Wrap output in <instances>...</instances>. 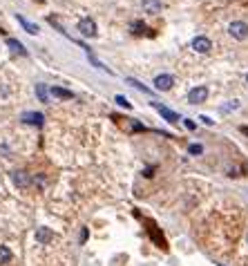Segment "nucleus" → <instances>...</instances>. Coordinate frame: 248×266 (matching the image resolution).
I'll return each instance as SVG.
<instances>
[{"label":"nucleus","instance_id":"obj_9","mask_svg":"<svg viewBox=\"0 0 248 266\" xmlns=\"http://www.w3.org/2000/svg\"><path fill=\"white\" fill-rule=\"evenodd\" d=\"M54 239V233L49 231V228H45V226H43V228H36V242L38 244H49Z\"/></svg>","mask_w":248,"mask_h":266},{"label":"nucleus","instance_id":"obj_21","mask_svg":"<svg viewBox=\"0 0 248 266\" xmlns=\"http://www.w3.org/2000/svg\"><path fill=\"white\" fill-rule=\"evenodd\" d=\"M184 123H186V127H188V130H195V127H197V125H195V123H192V121H188V119H186V121H184Z\"/></svg>","mask_w":248,"mask_h":266},{"label":"nucleus","instance_id":"obj_7","mask_svg":"<svg viewBox=\"0 0 248 266\" xmlns=\"http://www.w3.org/2000/svg\"><path fill=\"white\" fill-rule=\"evenodd\" d=\"M152 105H155L156 112H159V114H161L166 121H170V123H177V121H179V114H177V112H172V110H168L166 105H161V103H152Z\"/></svg>","mask_w":248,"mask_h":266},{"label":"nucleus","instance_id":"obj_4","mask_svg":"<svg viewBox=\"0 0 248 266\" xmlns=\"http://www.w3.org/2000/svg\"><path fill=\"white\" fill-rule=\"evenodd\" d=\"M192 49L199 54H208L213 49V43H210V38H206V36H197L195 41H192Z\"/></svg>","mask_w":248,"mask_h":266},{"label":"nucleus","instance_id":"obj_18","mask_svg":"<svg viewBox=\"0 0 248 266\" xmlns=\"http://www.w3.org/2000/svg\"><path fill=\"white\" fill-rule=\"evenodd\" d=\"M188 152H190V155H202L203 148L202 145H197V143H192V145H188Z\"/></svg>","mask_w":248,"mask_h":266},{"label":"nucleus","instance_id":"obj_10","mask_svg":"<svg viewBox=\"0 0 248 266\" xmlns=\"http://www.w3.org/2000/svg\"><path fill=\"white\" fill-rule=\"evenodd\" d=\"M7 47H9V49H12L14 54H23V56L27 54V49L23 47V43L16 41V38H7Z\"/></svg>","mask_w":248,"mask_h":266},{"label":"nucleus","instance_id":"obj_17","mask_svg":"<svg viewBox=\"0 0 248 266\" xmlns=\"http://www.w3.org/2000/svg\"><path fill=\"white\" fill-rule=\"evenodd\" d=\"M239 108V101H231L228 105H221V112H231V110H237Z\"/></svg>","mask_w":248,"mask_h":266},{"label":"nucleus","instance_id":"obj_15","mask_svg":"<svg viewBox=\"0 0 248 266\" xmlns=\"http://www.w3.org/2000/svg\"><path fill=\"white\" fill-rule=\"evenodd\" d=\"M36 94L41 98V103H47V101H49V98H47V87L45 85H36Z\"/></svg>","mask_w":248,"mask_h":266},{"label":"nucleus","instance_id":"obj_16","mask_svg":"<svg viewBox=\"0 0 248 266\" xmlns=\"http://www.w3.org/2000/svg\"><path fill=\"white\" fill-rule=\"evenodd\" d=\"M132 31L134 34H143V31H148V27L143 23H132Z\"/></svg>","mask_w":248,"mask_h":266},{"label":"nucleus","instance_id":"obj_23","mask_svg":"<svg viewBox=\"0 0 248 266\" xmlns=\"http://www.w3.org/2000/svg\"><path fill=\"white\" fill-rule=\"evenodd\" d=\"M239 130H242V132H244V134H246V137H248V125H242V127H239Z\"/></svg>","mask_w":248,"mask_h":266},{"label":"nucleus","instance_id":"obj_2","mask_svg":"<svg viewBox=\"0 0 248 266\" xmlns=\"http://www.w3.org/2000/svg\"><path fill=\"white\" fill-rule=\"evenodd\" d=\"M206 98H208V87L206 85H197V87H192L190 92H188V103H192V105L203 103Z\"/></svg>","mask_w":248,"mask_h":266},{"label":"nucleus","instance_id":"obj_24","mask_svg":"<svg viewBox=\"0 0 248 266\" xmlns=\"http://www.w3.org/2000/svg\"><path fill=\"white\" fill-rule=\"evenodd\" d=\"M246 83H248V76H246Z\"/></svg>","mask_w":248,"mask_h":266},{"label":"nucleus","instance_id":"obj_14","mask_svg":"<svg viewBox=\"0 0 248 266\" xmlns=\"http://www.w3.org/2000/svg\"><path fill=\"white\" fill-rule=\"evenodd\" d=\"M12 250L7 249V246H0V264H9L12 262Z\"/></svg>","mask_w":248,"mask_h":266},{"label":"nucleus","instance_id":"obj_6","mask_svg":"<svg viewBox=\"0 0 248 266\" xmlns=\"http://www.w3.org/2000/svg\"><path fill=\"white\" fill-rule=\"evenodd\" d=\"M172 85H174V78L170 74H159L155 78V87L159 90V92H168Z\"/></svg>","mask_w":248,"mask_h":266},{"label":"nucleus","instance_id":"obj_13","mask_svg":"<svg viewBox=\"0 0 248 266\" xmlns=\"http://www.w3.org/2000/svg\"><path fill=\"white\" fill-rule=\"evenodd\" d=\"M49 92H52V96H56V98H74V94L69 92V90H63V87H52Z\"/></svg>","mask_w":248,"mask_h":266},{"label":"nucleus","instance_id":"obj_19","mask_svg":"<svg viewBox=\"0 0 248 266\" xmlns=\"http://www.w3.org/2000/svg\"><path fill=\"white\" fill-rule=\"evenodd\" d=\"M116 103L121 105V108H132V103H130L125 96H116Z\"/></svg>","mask_w":248,"mask_h":266},{"label":"nucleus","instance_id":"obj_22","mask_svg":"<svg viewBox=\"0 0 248 266\" xmlns=\"http://www.w3.org/2000/svg\"><path fill=\"white\" fill-rule=\"evenodd\" d=\"M202 121H203V123H206V125H213V123H215V121H213V119H208V116H202Z\"/></svg>","mask_w":248,"mask_h":266},{"label":"nucleus","instance_id":"obj_20","mask_svg":"<svg viewBox=\"0 0 248 266\" xmlns=\"http://www.w3.org/2000/svg\"><path fill=\"white\" fill-rule=\"evenodd\" d=\"M127 83H130V85H134V87H137V90H143V92H148V87H143V85H141V83L137 81V78H127Z\"/></svg>","mask_w":248,"mask_h":266},{"label":"nucleus","instance_id":"obj_1","mask_svg":"<svg viewBox=\"0 0 248 266\" xmlns=\"http://www.w3.org/2000/svg\"><path fill=\"white\" fill-rule=\"evenodd\" d=\"M228 34H231L232 38H237V41H244L248 36V25L244 23V20H232V23L228 25Z\"/></svg>","mask_w":248,"mask_h":266},{"label":"nucleus","instance_id":"obj_12","mask_svg":"<svg viewBox=\"0 0 248 266\" xmlns=\"http://www.w3.org/2000/svg\"><path fill=\"white\" fill-rule=\"evenodd\" d=\"M16 20H18V23H20V25H23V27H25V31H29V34H38V25L29 23L27 18H23V16H20V14H16Z\"/></svg>","mask_w":248,"mask_h":266},{"label":"nucleus","instance_id":"obj_11","mask_svg":"<svg viewBox=\"0 0 248 266\" xmlns=\"http://www.w3.org/2000/svg\"><path fill=\"white\" fill-rule=\"evenodd\" d=\"M143 9L145 14H159L161 12V2L159 0H143Z\"/></svg>","mask_w":248,"mask_h":266},{"label":"nucleus","instance_id":"obj_3","mask_svg":"<svg viewBox=\"0 0 248 266\" xmlns=\"http://www.w3.org/2000/svg\"><path fill=\"white\" fill-rule=\"evenodd\" d=\"M12 179H14V184L18 186V188H29L31 186V174L29 172H25V170H16V172L12 174Z\"/></svg>","mask_w":248,"mask_h":266},{"label":"nucleus","instance_id":"obj_25","mask_svg":"<svg viewBox=\"0 0 248 266\" xmlns=\"http://www.w3.org/2000/svg\"><path fill=\"white\" fill-rule=\"evenodd\" d=\"M219 266H224V264H219Z\"/></svg>","mask_w":248,"mask_h":266},{"label":"nucleus","instance_id":"obj_8","mask_svg":"<svg viewBox=\"0 0 248 266\" xmlns=\"http://www.w3.org/2000/svg\"><path fill=\"white\" fill-rule=\"evenodd\" d=\"M23 121L29 123V125H38V127H41L43 123H45V116H43L41 112H25V114H23Z\"/></svg>","mask_w":248,"mask_h":266},{"label":"nucleus","instance_id":"obj_5","mask_svg":"<svg viewBox=\"0 0 248 266\" xmlns=\"http://www.w3.org/2000/svg\"><path fill=\"white\" fill-rule=\"evenodd\" d=\"M78 31H81L83 36H96V23H94L92 18H83V20H78Z\"/></svg>","mask_w":248,"mask_h":266}]
</instances>
